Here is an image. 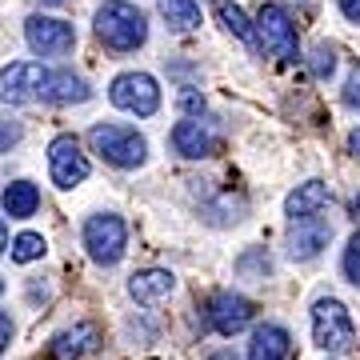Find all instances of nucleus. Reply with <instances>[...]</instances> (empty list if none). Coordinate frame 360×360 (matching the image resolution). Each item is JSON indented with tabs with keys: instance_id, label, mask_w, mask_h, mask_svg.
<instances>
[{
	"instance_id": "obj_1",
	"label": "nucleus",
	"mask_w": 360,
	"mask_h": 360,
	"mask_svg": "<svg viewBox=\"0 0 360 360\" xmlns=\"http://www.w3.org/2000/svg\"><path fill=\"white\" fill-rule=\"evenodd\" d=\"M96 37L112 52H136L148 40V20L129 0H108L96 13Z\"/></svg>"
},
{
	"instance_id": "obj_2",
	"label": "nucleus",
	"mask_w": 360,
	"mask_h": 360,
	"mask_svg": "<svg viewBox=\"0 0 360 360\" xmlns=\"http://www.w3.org/2000/svg\"><path fill=\"white\" fill-rule=\"evenodd\" d=\"M312 336H316V345L321 352L328 356H345L348 348L356 345V324L348 316V309L333 296H324L312 304Z\"/></svg>"
},
{
	"instance_id": "obj_3",
	"label": "nucleus",
	"mask_w": 360,
	"mask_h": 360,
	"mask_svg": "<svg viewBox=\"0 0 360 360\" xmlns=\"http://www.w3.org/2000/svg\"><path fill=\"white\" fill-rule=\"evenodd\" d=\"M89 144H92V153H101L116 168H136L148 156L144 136L136 129H124V124H96L89 132Z\"/></svg>"
},
{
	"instance_id": "obj_4",
	"label": "nucleus",
	"mask_w": 360,
	"mask_h": 360,
	"mask_svg": "<svg viewBox=\"0 0 360 360\" xmlns=\"http://www.w3.org/2000/svg\"><path fill=\"white\" fill-rule=\"evenodd\" d=\"M252 37H260L264 52L281 56L284 65H292L296 56H300L296 25H292V16H288V8H284V4H260V13H257V32H252Z\"/></svg>"
},
{
	"instance_id": "obj_5",
	"label": "nucleus",
	"mask_w": 360,
	"mask_h": 360,
	"mask_svg": "<svg viewBox=\"0 0 360 360\" xmlns=\"http://www.w3.org/2000/svg\"><path fill=\"white\" fill-rule=\"evenodd\" d=\"M84 248H89V257L96 264H116V260L124 257V248H129V229H124V220L112 217V212H96L89 217L84 224Z\"/></svg>"
},
{
	"instance_id": "obj_6",
	"label": "nucleus",
	"mask_w": 360,
	"mask_h": 360,
	"mask_svg": "<svg viewBox=\"0 0 360 360\" xmlns=\"http://www.w3.org/2000/svg\"><path fill=\"white\" fill-rule=\"evenodd\" d=\"M108 101L124 112H136V116H153L160 108V89L148 72H120L108 89Z\"/></svg>"
},
{
	"instance_id": "obj_7",
	"label": "nucleus",
	"mask_w": 360,
	"mask_h": 360,
	"mask_svg": "<svg viewBox=\"0 0 360 360\" xmlns=\"http://www.w3.org/2000/svg\"><path fill=\"white\" fill-rule=\"evenodd\" d=\"M25 40L37 56H65V52H72V44H77V32H72L68 20H56V16H28Z\"/></svg>"
},
{
	"instance_id": "obj_8",
	"label": "nucleus",
	"mask_w": 360,
	"mask_h": 360,
	"mask_svg": "<svg viewBox=\"0 0 360 360\" xmlns=\"http://www.w3.org/2000/svg\"><path fill=\"white\" fill-rule=\"evenodd\" d=\"M205 321H208L212 333L236 336V333H245L248 324H252V304H248L245 296H236V292H217L205 304Z\"/></svg>"
},
{
	"instance_id": "obj_9",
	"label": "nucleus",
	"mask_w": 360,
	"mask_h": 360,
	"mask_svg": "<svg viewBox=\"0 0 360 360\" xmlns=\"http://www.w3.org/2000/svg\"><path fill=\"white\" fill-rule=\"evenodd\" d=\"M49 172L60 188H77L80 180L89 176V160L80 153L77 136H56L49 144Z\"/></svg>"
},
{
	"instance_id": "obj_10",
	"label": "nucleus",
	"mask_w": 360,
	"mask_h": 360,
	"mask_svg": "<svg viewBox=\"0 0 360 360\" xmlns=\"http://www.w3.org/2000/svg\"><path fill=\"white\" fill-rule=\"evenodd\" d=\"M44 84V68L32 60H16V65L0 68V101L4 104H28L40 96Z\"/></svg>"
},
{
	"instance_id": "obj_11",
	"label": "nucleus",
	"mask_w": 360,
	"mask_h": 360,
	"mask_svg": "<svg viewBox=\"0 0 360 360\" xmlns=\"http://www.w3.org/2000/svg\"><path fill=\"white\" fill-rule=\"evenodd\" d=\"M328 236H333V229H328L321 217L292 220V232H288V257L292 260H312L321 248H328Z\"/></svg>"
},
{
	"instance_id": "obj_12",
	"label": "nucleus",
	"mask_w": 360,
	"mask_h": 360,
	"mask_svg": "<svg viewBox=\"0 0 360 360\" xmlns=\"http://www.w3.org/2000/svg\"><path fill=\"white\" fill-rule=\"evenodd\" d=\"M40 96H44L49 104H84L92 96V89L84 84V77L68 72V68H56V72H44Z\"/></svg>"
},
{
	"instance_id": "obj_13",
	"label": "nucleus",
	"mask_w": 360,
	"mask_h": 360,
	"mask_svg": "<svg viewBox=\"0 0 360 360\" xmlns=\"http://www.w3.org/2000/svg\"><path fill=\"white\" fill-rule=\"evenodd\" d=\"M172 288H176V276L168 269H144L129 276V296L136 304H156V300L172 296Z\"/></svg>"
},
{
	"instance_id": "obj_14",
	"label": "nucleus",
	"mask_w": 360,
	"mask_h": 360,
	"mask_svg": "<svg viewBox=\"0 0 360 360\" xmlns=\"http://www.w3.org/2000/svg\"><path fill=\"white\" fill-rule=\"evenodd\" d=\"M328 200H333V193H328L324 180H304V184H296L292 193H288L284 212H288L292 220H309V217H316Z\"/></svg>"
},
{
	"instance_id": "obj_15",
	"label": "nucleus",
	"mask_w": 360,
	"mask_h": 360,
	"mask_svg": "<svg viewBox=\"0 0 360 360\" xmlns=\"http://www.w3.org/2000/svg\"><path fill=\"white\" fill-rule=\"evenodd\" d=\"M172 148L188 160H200V156H212L217 153V136L200 124V120H180L172 129Z\"/></svg>"
},
{
	"instance_id": "obj_16",
	"label": "nucleus",
	"mask_w": 360,
	"mask_h": 360,
	"mask_svg": "<svg viewBox=\"0 0 360 360\" xmlns=\"http://www.w3.org/2000/svg\"><path fill=\"white\" fill-rule=\"evenodd\" d=\"M96 345H101V328L96 324H77V328H68V333L56 336L49 352H52V360H80Z\"/></svg>"
},
{
	"instance_id": "obj_17",
	"label": "nucleus",
	"mask_w": 360,
	"mask_h": 360,
	"mask_svg": "<svg viewBox=\"0 0 360 360\" xmlns=\"http://www.w3.org/2000/svg\"><path fill=\"white\" fill-rule=\"evenodd\" d=\"M288 352H292V336L284 333L281 324H260L252 333L248 360H288Z\"/></svg>"
},
{
	"instance_id": "obj_18",
	"label": "nucleus",
	"mask_w": 360,
	"mask_h": 360,
	"mask_svg": "<svg viewBox=\"0 0 360 360\" xmlns=\"http://www.w3.org/2000/svg\"><path fill=\"white\" fill-rule=\"evenodd\" d=\"M0 205H4V212L13 220H28L40 208V188L28 184V180H13V184L4 188V196H0Z\"/></svg>"
},
{
	"instance_id": "obj_19",
	"label": "nucleus",
	"mask_w": 360,
	"mask_h": 360,
	"mask_svg": "<svg viewBox=\"0 0 360 360\" xmlns=\"http://www.w3.org/2000/svg\"><path fill=\"white\" fill-rule=\"evenodd\" d=\"M156 4H160V16L168 20L172 32L200 28V4H196V0H156Z\"/></svg>"
},
{
	"instance_id": "obj_20",
	"label": "nucleus",
	"mask_w": 360,
	"mask_h": 360,
	"mask_svg": "<svg viewBox=\"0 0 360 360\" xmlns=\"http://www.w3.org/2000/svg\"><path fill=\"white\" fill-rule=\"evenodd\" d=\"M217 16H220V25L229 28L232 37H240V40H248V44H252V25H248V16L240 13V8H236V4H229V0H220V8H217Z\"/></svg>"
},
{
	"instance_id": "obj_21",
	"label": "nucleus",
	"mask_w": 360,
	"mask_h": 360,
	"mask_svg": "<svg viewBox=\"0 0 360 360\" xmlns=\"http://www.w3.org/2000/svg\"><path fill=\"white\" fill-rule=\"evenodd\" d=\"M44 257V236H37V232H20L13 240V260L16 264H28V260Z\"/></svg>"
},
{
	"instance_id": "obj_22",
	"label": "nucleus",
	"mask_w": 360,
	"mask_h": 360,
	"mask_svg": "<svg viewBox=\"0 0 360 360\" xmlns=\"http://www.w3.org/2000/svg\"><path fill=\"white\" fill-rule=\"evenodd\" d=\"M333 68H336V52L328 49V44H321V49L312 52V77L328 80V77H333Z\"/></svg>"
},
{
	"instance_id": "obj_23",
	"label": "nucleus",
	"mask_w": 360,
	"mask_h": 360,
	"mask_svg": "<svg viewBox=\"0 0 360 360\" xmlns=\"http://www.w3.org/2000/svg\"><path fill=\"white\" fill-rule=\"evenodd\" d=\"M345 276L360 288V236H352L345 248Z\"/></svg>"
},
{
	"instance_id": "obj_24",
	"label": "nucleus",
	"mask_w": 360,
	"mask_h": 360,
	"mask_svg": "<svg viewBox=\"0 0 360 360\" xmlns=\"http://www.w3.org/2000/svg\"><path fill=\"white\" fill-rule=\"evenodd\" d=\"M20 136H25V132H20L16 120H0V153H8L13 144H20Z\"/></svg>"
},
{
	"instance_id": "obj_25",
	"label": "nucleus",
	"mask_w": 360,
	"mask_h": 360,
	"mask_svg": "<svg viewBox=\"0 0 360 360\" xmlns=\"http://www.w3.org/2000/svg\"><path fill=\"white\" fill-rule=\"evenodd\" d=\"M345 104L348 108H360V65L348 72V80H345Z\"/></svg>"
},
{
	"instance_id": "obj_26",
	"label": "nucleus",
	"mask_w": 360,
	"mask_h": 360,
	"mask_svg": "<svg viewBox=\"0 0 360 360\" xmlns=\"http://www.w3.org/2000/svg\"><path fill=\"white\" fill-rule=\"evenodd\" d=\"M8 340H13V321H8V312H0V352L8 348Z\"/></svg>"
},
{
	"instance_id": "obj_27",
	"label": "nucleus",
	"mask_w": 360,
	"mask_h": 360,
	"mask_svg": "<svg viewBox=\"0 0 360 360\" xmlns=\"http://www.w3.org/2000/svg\"><path fill=\"white\" fill-rule=\"evenodd\" d=\"M180 108H184V112H200V108H205V101H200L196 92H184V96H180Z\"/></svg>"
},
{
	"instance_id": "obj_28",
	"label": "nucleus",
	"mask_w": 360,
	"mask_h": 360,
	"mask_svg": "<svg viewBox=\"0 0 360 360\" xmlns=\"http://www.w3.org/2000/svg\"><path fill=\"white\" fill-rule=\"evenodd\" d=\"M340 13H345L348 20H356V25H360V0H340Z\"/></svg>"
},
{
	"instance_id": "obj_29",
	"label": "nucleus",
	"mask_w": 360,
	"mask_h": 360,
	"mask_svg": "<svg viewBox=\"0 0 360 360\" xmlns=\"http://www.w3.org/2000/svg\"><path fill=\"white\" fill-rule=\"evenodd\" d=\"M348 148H352V156H356V160H360V129L352 132V136H348Z\"/></svg>"
},
{
	"instance_id": "obj_30",
	"label": "nucleus",
	"mask_w": 360,
	"mask_h": 360,
	"mask_svg": "<svg viewBox=\"0 0 360 360\" xmlns=\"http://www.w3.org/2000/svg\"><path fill=\"white\" fill-rule=\"evenodd\" d=\"M4 248H8V224L0 220V252H4Z\"/></svg>"
},
{
	"instance_id": "obj_31",
	"label": "nucleus",
	"mask_w": 360,
	"mask_h": 360,
	"mask_svg": "<svg viewBox=\"0 0 360 360\" xmlns=\"http://www.w3.org/2000/svg\"><path fill=\"white\" fill-rule=\"evenodd\" d=\"M212 360H236V356H232L229 348H220V352H212Z\"/></svg>"
},
{
	"instance_id": "obj_32",
	"label": "nucleus",
	"mask_w": 360,
	"mask_h": 360,
	"mask_svg": "<svg viewBox=\"0 0 360 360\" xmlns=\"http://www.w3.org/2000/svg\"><path fill=\"white\" fill-rule=\"evenodd\" d=\"M40 4H65V0H40Z\"/></svg>"
},
{
	"instance_id": "obj_33",
	"label": "nucleus",
	"mask_w": 360,
	"mask_h": 360,
	"mask_svg": "<svg viewBox=\"0 0 360 360\" xmlns=\"http://www.w3.org/2000/svg\"><path fill=\"white\" fill-rule=\"evenodd\" d=\"M356 212H360V196H356Z\"/></svg>"
},
{
	"instance_id": "obj_34",
	"label": "nucleus",
	"mask_w": 360,
	"mask_h": 360,
	"mask_svg": "<svg viewBox=\"0 0 360 360\" xmlns=\"http://www.w3.org/2000/svg\"><path fill=\"white\" fill-rule=\"evenodd\" d=\"M0 292H4V281H0Z\"/></svg>"
}]
</instances>
